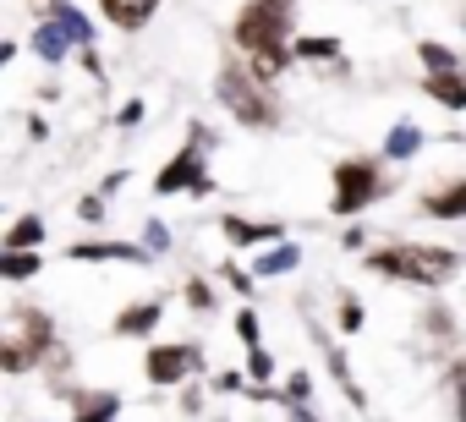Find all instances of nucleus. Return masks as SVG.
Returning a JSON list of instances; mask_svg holds the SVG:
<instances>
[{"label":"nucleus","mask_w":466,"mask_h":422,"mask_svg":"<svg viewBox=\"0 0 466 422\" xmlns=\"http://www.w3.org/2000/svg\"><path fill=\"white\" fill-rule=\"evenodd\" d=\"M237 45L253 50V77H275L286 72V6L280 0H253L237 23Z\"/></svg>","instance_id":"f257e3e1"},{"label":"nucleus","mask_w":466,"mask_h":422,"mask_svg":"<svg viewBox=\"0 0 466 422\" xmlns=\"http://www.w3.org/2000/svg\"><path fill=\"white\" fill-rule=\"evenodd\" d=\"M373 269L395 275L406 286H439L455 269V253L450 247H384V253H373Z\"/></svg>","instance_id":"f03ea898"},{"label":"nucleus","mask_w":466,"mask_h":422,"mask_svg":"<svg viewBox=\"0 0 466 422\" xmlns=\"http://www.w3.org/2000/svg\"><path fill=\"white\" fill-rule=\"evenodd\" d=\"M219 99L237 110L242 126H275V121H280V110L269 105V94L253 83L248 66H219Z\"/></svg>","instance_id":"7ed1b4c3"},{"label":"nucleus","mask_w":466,"mask_h":422,"mask_svg":"<svg viewBox=\"0 0 466 422\" xmlns=\"http://www.w3.org/2000/svg\"><path fill=\"white\" fill-rule=\"evenodd\" d=\"M379 197V170L362 165V159H346L335 165V215H357Z\"/></svg>","instance_id":"20e7f679"},{"label":"nucleus","mask_w":466,"mask_h":422,"mask_svg":"<svg viewBox=\"0 0 466 422\" xmlns=\"http://www.w3.org/2000/svg\"><path fill=\"white\" fill-rule=\"evenodd\" d=\"M159 192H181V186H192V192H208V181H203V154L198 148H187L181 159H170L165 170H159V181H154Z\"/></svg>","instance_id":"39448f33"},{"label":"nucleus","mask_w":466,"mask_h":422,"mask_svg":"<svg viewBox=\"0 0 466 422\" xmlns=\"http://www.w3.org/2000/svg\"><path fill=\"white\" fill-rule=\"evenodd\" d=\"M187 362H192V357H187L181 346H154V351H148V378H154V384H181Z\"/></svg>","instance_id":"423d86ee"},{"label":"nucleus","mask_w":466,"mask_h":422,"mask_svg":"<svg viewBox=\"0 0 466 422\" xmlns=\"http://www.w3.org/2000/svg\"><path fill=\"white\" fill-rule=\"evenodd\" d=\"M99 6H105V17H110L116 28H143V23L154 17L159 0H99Z\"/></svg>","instance_id":"0eeeda50"},{"label":"nucleus","mask_w":466,"mask_h":422,"mask_svg":"<svg viewBox=\"0 0 466 422\" xmlns=\"http://www.w3.org/2000/svg\"><path fill=\"white\" fill-rule=\"evenodd\" d=\"M422 215H433V220H461V215H466V181L450 186V192H439V197H422Z\"/></svg>","instance_id":"6e6552de"},{"label":"nucleus","mask_w":466,"mask_h":422,"mask_svg":"<svg viewBox=\"0 0 466 422\" xmlns=\"http://www.w3.org/2000/svg\"><path fill=\"white\" fill-rule=\"evenodd\" d=\"M428 94H433L439 105H450V110H466V77H461V72H450V77H428Z\"/></svg>","instance_id":"1a4fd4ad"},{"label":"nucleus","mask_w":466,"mask_h":422,"mask_svg":"<svg viewBox=\"0 0 466 422\" xmlns=\"http://www.w3.org/2000/svg\"><path fill=\"white\" fill-rule=\"evenodd\" d=\"M39 242H45V220H39V215L17 220V226H12V236H6V247H12V253H28V247H39Z\"/></svg>","instance_id":"9d476101"},{"label":"nucleus","mask_w":466,"mask_h":422,"mask_svg":"<svg viewBox=\"0 0 466 422\" xmlns=\"http://www.w3.org/2000/svg\"><path fill=\"white\" fill-rule=\"evenodd\" d=\"M148 324H159V307L148 302V307H127L121 318H116V335H143Z\"/></svg>","instance_id":"9b49d317"},{"label":"nucleus","mask_w":466,"mask_h":422,"mask_svg":"<svg viewBox=\"0 0 466 422\" xmlns=\"http://www.w3.org/2000/svg\"><path fill=\"white\" fill-rule=\"evenodd\" d=\"M225 236H237V242H275L280 226H248V220H225Z\"/></svg>","instance_id":"f8f14e48"},{"label":"nucleus","mask_w":466,"mask_h":422,"mask_svg":"<svg viewBox=\"0 0 466 422\" xmlns=\"http://www.w3.org/2000/svg\"><path fill=\"white\" fill-rule=\"evenodd\" d=\"M422 66H428V77H450V72H461L455 55H450L444 45H422Z\"/></svg>","instance_id":"ddd939ff"},{"label":"nucleus","mask_w":466,"mask_h":422,"mask_svg":"<svg viewBox=\"0 0 466 422\" xmlns=\"http://www.w3.org/2000/svg\"><path fill=\"white\" fill-rule=\"evenodd\" d=\"M34 45H39V55H45V61H56V55H61V50H66V34H61V23H45V28H39V39H34Z\"/></svg>","instance_id":"4468645a"},{"label":"nucleus","mask_w":466,"mask_h":422,"mask_svg":"<svg viewBox=\"0 0 466 422\" xmlns=\"http://www.w3.org/2000/svg\"><path fill=\"white\" fill-rule=\"evenodd\" d=\"M110 411H116V395H94L77 406V422H110Z\"/></svg>","instance_id":"2eb2a0df"},{"label":"nucleus","mask_w":466,"mask_h":422,"mask_svg":"<svg viewBox=\"0 0 466 422\" xmlns=\"http://www.w3.org/2000/svg\"><path fill=\"white\" fill-rule=\"evenodd\" d=\"M34 269H39L34 253H6V264H0V275H6V280H28Z\"/></svg>","instance_id":"dca6fc26"},{"label":"nucleus","mask_w":466,"mask_h":422,"mask_svg":"<svg viewBox=\"0 0 466 422\" xmlns=\"http://www.w3.org/2000/svg\"><path fill=\"white\" fill-rule=\"evenodd\" d=\"M56 23H61V34H66V39H83V45H88V23H83L72 6H61V12H56Z\"/></svg>","instance_id":"f3484780"},{"label":"nucleus","mask_w":466,"mask_h":422,"mask_svg":"<svg viewBox=\"0 0 466 422\" xmlns=\"http://www.w3.org/2000/svg\"><path fill=\"white\" fill-rule=\"evenodd\" d=\"M72 258H137L132 247H94V242H83V247H72Z\"/></svg>","instance_id":"a211bd4d"},{"label":"nucleus","mask_w":466,"mask_h":422,"mask_svg":"<svg viewBox=\"0 0 466 422\" xmlns=\"http://www.w3.org/2000/svg\"><path fill=\"white\" fill-rule=\"evenodd\" d=\"M335 50H340L335 39H297V55H319V61H329Z\"/></svg>","instance_id":"6ab92c4d"},{"label":"nucleus","mask_w":466,"mask_h":422,"mask_svg":"<svg viewBox=\"0 0 466 422\" xmlns=\"http://www.w3.org/2000/svg\"><path fill=\"white\" fill-rule=\"evenodd\" d=\"M411 148H417V126H400V132H390V154H395V159H406Z\"/></svg>","instance_id":"aec40b11"},{"label":"nucleus","mask_w":466,"mask_h":422,"mask_svg":"<svg viewBox=\"0 0 466 422\" xmlns=\"http://www.w3.org/2000/svg\"><path fill=\"white\" fill-rule=\"evenodd\" d=\"M291 264H297V253H291V247H280V253H269V258H264V275H280V269H291Z\"/></svg>","instance_id":"412c9836"},{"label":"nucleus","mask_w":466,"mask_h":422,"mask_svg":"<svg viewBox=\"0 0 466 422\" xmlns=\"http://www.w3.org/2000/svg\"><path fill=\"white\" fill-rule=\"evenodd\" d=\"M237 335H242V340L258 351V318H253V313H237Z\"/></svg>","instance_id":"4be33fe9"},{"label":"nucleus","mask_w":466,"mask_h":422,"mask_svg":"<svg viewBox=\"0 0 466 422\" xmlns=\"http://www.w3.org/2000/svg\"><path fill=\"white\" fill-rule=\"evenodd\" d=\"M187 302H192V307H208V286H203V280H192V286H187Z\"/></svg>","instance_id":"5701e85b"},{"label":"nucleus","mask_w":466,"mask_h":422,"mask_svg":"<svg viewBox=\"0 0 466 422\" xmlns=\"http://www.w3.org/2000/svg\"><path fill=\"white\" fill-rule=\"evenodd\" d=\"M340 324H346V329H357V324H362V307H357V302H346V307H340Z\"/></svg>","instance_id":"b1692460"},{"label":"nucleus","mask_w":466,"mask_h":422,"mask_svg":"<svg viewBox=\"0 0 466 422\" xmlns=\"http://www.w3.org/2000/svg\"><path fill=\"white\" fill-rule=\"evenodd\" d=\"M253 373H258V378H269V373H275V362H269V351H253Z\"/></svg>","instance_id":"393cba45"},{"label":"nucleus","mask_w":466,"mask_h":422,"mask_svg":"<svg viewBox=\"0 0 466 422\" xmlns=\"http://www.w3.org/2000/svg\"><path fill=\"white\" fill-rule=\"evenodd\" d=\"M291 422H308V411H297V417H291Z\"/></svg>","instance_id":"a878e982"}]
</instances>
